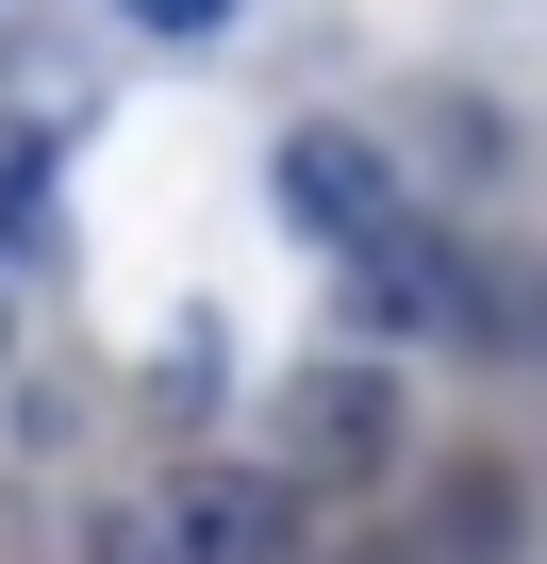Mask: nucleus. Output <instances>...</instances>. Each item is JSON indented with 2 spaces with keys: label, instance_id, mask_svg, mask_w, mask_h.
<instances>
[{
  "label": "nucleus",
  "instance_id": "1",
  "mask_svg": "<svg viewBox=\"0 0 547 564\" xmlns=\"http://www.w3.org/2000/svg\"><path fill=\"white\" fill-rule=\"evenodd\" d=\"M332 265H349V316H365V333H497L481 265H464L431 216H382V232H349Z\"/></svg>",
  "mask_w": 547,
  "mask_h": 564
},
{
  "label": "nucleus",
  "instance_id": "2",
  "mask_svg": "<svg viewBox=\"0 0 547 564\" xmlns=\"http://www.w3.org/2000/svg\"><path fill=\"white\" fill-rule=\"evenodd\" d=\"M283 448H299V481H382V465H398V382H382L365 349L299 366V382H283Z\"/></svg>",
  "mask_w": 547,
  "mask_h": 564
},
{
  "label": "nucleus",
  "instance_id": "3",
  "mask_svg": "<svg viewBox=\"0 0 547 564\" xmlns=\"http://www.w3.org/2000/svg\"><path fill=\"white\" fill-rule=\"evenodd\" d=\"M166 564H299V498L249 481V465H199L166 498Z\"/></svg>",
  "mask_w": 547,
  "mask_h": 564
},
{
  "label": "nucleus",
  "instance_id": "4",
  "mask_svg": "<svg viewBox=\"0 0 547 564\" xmlns=\"http://www.w3.org/2000/svg\"><path fill=\"white\" fill-rule=\"evenodd\" d=\"M283 199H299V232H332V249H349V232H382V216H415V199H398V166H382V150H349V133H299V150H283Z\"/></svg>",
  "mask_w": 547,
  "mask_h": 564
},
{
  "label": "nucleus",
  "instance_id": "5",
  "mask_svg": "<svg viewBox=\"0 0 547 564\" xmlns=\"http://www.w3.org/2000/svg\"><path fill=\"white\" fill-rule=\"evenodd\" d=\"M67 564H166V514H100V531H84Z\"/></svg>",
  "mask_w": 547,
  "mask_h": 564
},
{
  "label": "nucleus",
  "instance_id": "6",
  "mask_svg": "<svg viewBox=\"0 0 547 564\" xmlns=\"http://www.w3.org/2000/svg\"><path fill=\"white\" fill-rule=\"evenodd\" d=\"M133 34H232V0H133Z\"/></svg>",
  "mask_w": 547,
  "mask_h": 564
}]
</instances>
